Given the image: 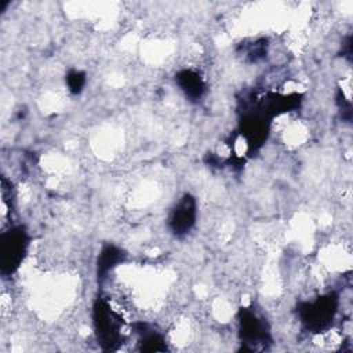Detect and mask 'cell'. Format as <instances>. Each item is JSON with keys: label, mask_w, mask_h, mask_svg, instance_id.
<instances>
[{"label": "cell", "mask_w": 353, "mask_h": 353, "mask_svg": "<svg viewBox=\"0 0 353 353\" xmlns=\"http://www.w3.org/2000/svg\"><path fill=\"white\" fill-rule=\"evenodd\" d=\"M124 258H125V252L117 245H113V244L105 245L101 250L97 261L98 279L103 280L109 274V272H112L120 262L124 261Z\"/></svg>", "instance_id": "obj_7"}, {"label": "cell", "mask_w": 353, "mask_h": 353, "mask_svg": "<svg viewBox=\"0 0 353 353\" xmlns=\"http://www.w3.org/2000/svg\"><path fill=\"white\" fill-rule=\"evenodd\" d=\"M239 336L250 350L265 349L272 341L268 323L251 307H241L239 312Z\"/></svg>", "instance_id": "obj_3"}, {"label": "cell", "mask_w": 353, "mask_h": 353, "mask_svg": "<svg viewBox=\"0 0 353 353\" xmlns=\"http://www.w3.org/2000/svg\"><path fill=\"white\" fill-rule=\"evenodd\" d=\"M197 218V203L196 199L190 194H183L168 216V226L174 236L183 237L186 236L196 223Z\"/></svg>", "instance_id": "obj_5"}, {"label": "cell", "mask_w": 353, "mask_h": 353, "mask_svg": "<svg viewBox=\"0 0 353 353\" xmlns=\"http://www.w3.org/2000/svg\"><path fill=\"white\" fill-rule=\"evenodd\" d=\"M175 83L190 101H199L205 92V83L203 77L192 69L179 70L175 74Z\"/></svg>", "instance_id": "obj_6"}, {"label": "cell", "mask_w": 353, "mask_h": 353, "mask_svg": "<svg viewBox=\"0 0 353 353\" xmlns=\"http://www.w3.org/2000/svg\"><path fill=\"white\" fill-rule=\"evenodd\" d=\"M336 298L332 295H325L317 298L312 302H305L299 306L298 313L301 321L310 330H321L328 325L330 320L334 319L336 312Z\"/></svg>", "instance_id": "obj_4"}, {"label": "cell", "mask_w": 353, "mask_h": 353, "mask_svg": "<svg viewBox=\"0 0 353 353\" xmlns=\"http://www.w3.org/2000/svg\"><path fill=\"white\" fill-rule=\"evenodd\" d=\"M68 90L72 94H80L84 90L85 85V73L81 70H70L65 79Z\"/></svg>", "instance_id": "obj_9"}, {"label": "cell", "mask_w": 353, "mask_h": 353, "mask_svg": "<svg viewBox=\"0 0 353 353\" xmlns=\"http://www.w3.org/2000/svg\"><path fill=\"white\" fill-rule=\"evenodd\" d=\"M139 349L145 352H161L165 350V341L164 338L153 331H141V339H139Z\"/></svg>", "instance_id": "obj_8"}, {"label": "cell", "mask_w": 353, "mask_h": 353, "mask_svg": "<svg viewBox=\"0 0 353 353\" xmlns=\"http://www.w3.org/2000/svg\"><path fill=\"white\" fill-rule=\"evenodd\" d=\"M94 328L98 343L106 349H116L123 341V320L106 298H98L92 310Z\"/></svg>", "instance_id": "obj_1"}, {"label": "cell", "mask_w": 353, "mask_h": 353, "mask_svg": "<svg viewBox=\"0 0 353 353\" xmlns=\"http://www.w3.org/2000/svg\"><path fill=\"white\" fill-rule=\"evenodd\" d=\"M29 236L23 226H12L0 236V268L3 276L14 274L28 252Z\"/></svg>", "instance_id": "obj_2"}]
</instances>
